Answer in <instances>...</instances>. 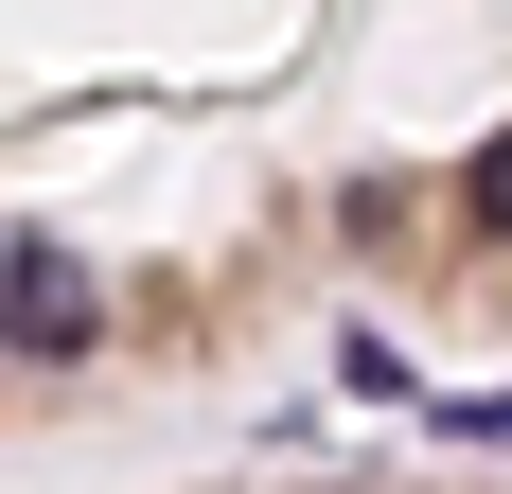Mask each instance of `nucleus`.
<instances>
[{
  "label": "nucleus",
  "instance_id": "1",
  "mask_svg": "<svg viewBox=\"0 0 512 494\" xmlns=\"http://www.w3.org/2000/svg\"><path fill=\"white\" fill-rule=\"evenodd\" d=\"M89 336H106L89 265H71V247H18V265H0V353H89Z\"/></svg>",
  "mask_w": 512,
  "mask_h": 494
},
{
  "label": "nucleus",
  "instance_id": "2",
  "mask_svg": "<svg viewBox=\"0 0 512 494\" xmlns=\"http://www.w3.org/2000/svg\"><path fill=\"white\" fill-rule=\"evenodd\" d=\"M460 212H477V230H512V142H477V177H460Z\"/></svg>",
  "mask_w": 512,
  "mask_h": 494
}]
</instances>
